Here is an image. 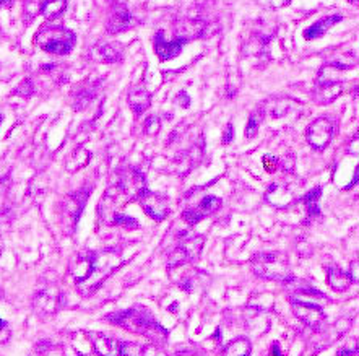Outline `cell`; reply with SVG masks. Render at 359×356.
<instances>
[{
    "label": "cell",
    "mask_w": 359,
    "mask_h": 356,
    "mask_svg": "<svg viewBox=\"0 0 359 356\" xmlns=\"http://www.w3.org/2000/svg\"><path fill=\"white\" fill-rule=\"evenodd\" d=\"M106 319L109 322L116 324V326L124 327L125 330L147 337V339L156 341V344L165 341L167 337V332L142 306H135L132 309H127V311L109 314V316H106Z\"/></svg>",
    "instance_id": "obj_1"
},
{
    "label": "cell",
    "mask_w": 359,
    "mask_h": 356,
    "mask_svg": "<svg viewBox=\"0 0 359 356\" xmlns=\"http://www.w3.org/2000/svg\"><path fill=\"white\" fill-rule=\"evenodd\" d=\"M122 265V257L118 251H100L93 252V267L91 274L86 280L78 283V291L83 296H90L104 283L107 277L114 274L119 267Z\"/></svg>",
    "instance_id": "obj_2"
},
{
    "label": "cell",
    "mask_w": 359,
    "mask_h": 356,
    "mask_svg": "<svg viewBox=\"0 0 359 356\" xmlns=\"http://www.w3.org/2000/svg\"><path fill=\"white\" fill-rule=\"evenodd\" d=\"M250 267L264 280L290 281L293 279L290 261L282 252H260L252 257Z\"/></svg>",
    "instance_id": "obj_3"
},
{
    "label": "cell",
    "mask_w": 359,
    "mask_h": 356,
    "mask_svg": "<svg viewBox=\"0 0 359 356\" xmlns=\"http://www.w3.org/2000/svg\"><path fill=\"white\" fill-rule=\"evenodd\" d=\"M36 44L49 54H68L75 46V35L64 26L48 25L38 31Z\"/></svg>",
    "instance_id": "obj_4"
},
{
    "label": "cell",
    "mask_w": 359,
    "mask_h": 356,
    "mask_svg": "<svg viewBox=\"0 0 359 356\" xmlns=\"http://www.w3.org/2000/svg\"><path fill=\"white\" fill-rule=\"evenodd\" d=\"M203 244H205L203 236H192V238L184 239V241L169 254L167 267H169V269H174V267H181L184 265V263H189L195 261V259H199L200 252H202L203 249Z\"/></svg>",
    "instance_id": "obj_5"
},
{
    "label": "cell",
    "mask_w": 359,
    "mask_h": 356,
    "mask_svg": "<svg viewBox=\"0 0 359 356\" xmlns=\"http://www.w3.org/2000/svg\"><path fill=\"white\" fill-rule=\"evenodd\" d=\"M335 133L333 121L329 118H319L315 121L311 122V126L306 131V138L309 142V145L314 150H325L329 147V143L332 142Z\"/></svg>",
    "instance_id": "obj_6"
},
{
    "label": "cell",
    "mask_w": 359,
    "mask_h": 356,
    "mask_svg": "<svg viewBox=\"0 0 359 356\" xmlns=\"http://www.w3.org/2000/svg\"><path fill=\"white\" fill-rule=\"evenodd\" d=\"M33 309L41 317H50L60 309L62 304V294L55 288H44L33 296Z\"/></svg>",
    "instance_id": "obj_7"
},
{
    "label": "cell",
    "mask_w": 359,
    "mask_h": 356,
    "mask_svg": "<svg viewBox=\"0 0 359 356\" xmlns=\"http://www.w3.org/2000/svg\"><path fill=\"white\" fill-rule=\"evenodd\" d=\"M290 299H291L293 312L296 314V317L300 319L301 322H304L306 326L312 327V329H319L320 324L325 321V312L322 311L319 304L302 301V299L295 298V296H291Z\"/></svg>",
    "instance_id": "obj_8"
},
{
    "label": "cell",
    "mask_w": 359,
    "mask_h": 356,
    "mask_svg": "<svg viewBox=\"0 0 359 356\" xmlns=\"http://www.w3.org/2000/svg\"><path fill=\"white\" fill-rule=\"evenodd\" d=\"M137 200L140 202V205L143 207L145 214L153 220L163 221L167 216V214H169V203H167L166 197H163L156 192L148 191V189L140 194Z\"/></svg>",
    "instance_id": "obj_9"
},
{
    "label": "cell",
    "mask_w": 359,
    "mask_h": 356,
    "mask_svg": "<svg viewBox=\"0 0 359 356\" xmlns=\"http://www.w3.org/2000/svg\"><path fill=\"white\" fill-rule=\"evenodd\" d=\"M109 3L113 10H111L109 21H107V33L118 35L129 30V28H132L134 17L130 15L124 0H109Z\"/></svg>",
    "instance_id": "obj_10"
},
{
    "label": "cell",
    "mask_w": 359,
    "mask_h": 356,
    "mask_svg": "<svg viewBox=\"0 0 359 356\" xmlns=\"http://www.w3.org/2000/svg\"><path fill=\"white\" fill-rule=\"evenodd\" d=\"M119 189L122 191L129 198H137L143 191H147V181L140 171L129 168L124 169L119 176Z\"/></svg>",
    "instance_id": "obj_11"
},
{
    "label": "cell",
    "mask_w": 359,
    "mask_h": 356,
    "mask_svg": "<svg viewBox=\"0 0 359 356\" xmlns=\"http://www.w3.org/2000/svg\"><path fill=\"white\" fill-rule=\"evenodd\" d=\"M221 203L223 202H221L220 197L207 196V197H203L202 200H200L197 207L185 210L183 214V218L187 221L190 226H194V225H197L199 221H202L203 218H207V216L214 214L217 210H220Z\"/></svg>",
    "instance_id": "obj_12"
},
{
    "label": "cell",
    "mask_w": 359,
    "mask_h": 356,
    "mask_svg": "<svg viewBox=\"0 0 359 356\" xmlns=\"http://www.w3.org/2000/svg\"><path fill=\"white\" fill-rule=\"evenodd\" d=\"M268 203H272L277 209H286L297 200L296 187H291L290 184H272L265 194Z\"/></svg>",
    "instance_id": "obj_13"
},
{
    "label": "cell",
    "mask_w": 359,
    "mask_h": 356,
    "mask_svg": "<svg viewBox=\"0 0 359 356\" xmlns=\"http://www.w3.org/2000/svg\"><path fill=\"white\" fill-rule=\"evenodd\" d=\"M185 43H187V41H184L181 38H174L172 41H167V39H165V33L160 31V33H156V36H155V50L161 61H169V59L177 57V55L181 54V50H183Z\"/></svg>",
    "instance_id": "obj_14"
},
{
    "label": "cell",
    "mask_w": 359,
    "mask_h": 356,
    "mask_svg": "<svg viewBox=\"0 0 359 356\" xmlns=\"http://www.w3.org/2000/svg\"><path fill=\"white\" fill-rule=\"evenodd\" d=\"M91 267H93V254L82 252L78 254L72 262H70L68 272L77 283H82V281L86 280L88 275L91 274Z\"/></svg>",
    "instance_id": "obj_15"
},
{
    "label": "cell",
    "mask_w": 359,
    "mask_h": 356,
    "mask_svg": "<svg viewBox=\"0 0 359 356\" xmlns=\"http://www.w3.org/2000/svg\"><path fill=\"white\" fill-rule=\"evenodd\" d=\"M93 350L98 356H119L120 341L113 337H107L104 334H93L90 335Z\"/></svg>",
    "instance_id": "obj_16"
},
{
    "label": "cell",
    "mask_w": 359,
    "mask_h": 356,
    "mask_svg": "<svg viewBox=\"0 0 359 356\" xmlns=\"http://www.w3.org/2000/svg\"><path fill=\"white\" fill-rule=\"evenodd\" d=\"M88 198V192H77L67 197V200L64 203V215L68 216V221H72V225L75 226L78 218H80L83 207H85Z\"/></svg>",
    "instance_id": "obj_17"
},
{
    "label": "cell",
    "mask_w": 359,
    "mask_h": 356,
    "mask_svg": "<svg viewBox=\"0 0 359 356\" xmlns=\"http://www.w3.org/2000/svg\"><path fill=\"white\" fill-rule=\"evenodd\" d=\"M127 100H129L130 108H132V111L137 115L145 113V111L150 108V104H151V95L148 93L145 88H132Z\"/></svg>",
    "instance_id": "obj_18"
},
{
    "label": "cell",
    "mask_w": 359,
    "mask_h": 356,
    "mask_svg": "<svg viewBox=\"0 0 359 356\" xmlns=\"http://www.w3.org/2000/svg\"><path fill=\"white\" fill-rule=\"evenodd\" d=\"M338 21H342V17L340 15H332V17H327V18H322V20L315 21L314 25L307 28L304 31V38L306 39H319L324 36L327 31L332 28L333 25H337Z\"/></svg>",
    "instance_id": "obj_19"
},
{
    "label": "cell",
    "mask_w": 359,
    "mask_h": 356,
    "mask_svg": "<svg viewBox=\"0 0 359 356\" xmlns=\"http://www.w3.org/2000/svg\"><path fill=\"white\" fill-rule=\"evenodd\" d=\"M327 281L335 291H347L353 285L351 275L342 269H337V267H330L327 270Z\"/></svg>",
    "instance_id": "obj_20"
},
{
    "label": "cell",
    "mask_w": 359,
    "mask_h": 356,
    "mask_svg": "<svg viewBox=\"0 0 359 356\" xmlns=\"http://www.w3.org/2000/svg\"><path fill=\"white\" fill-rule=\"evenodd\" d=\"M90 160H91L90 151H88L86 148L78 147L77 150H73L72 155L67 158V171L68 173H77V171L85 168V166L90 163Z\"/></svg>",
    "instance_id": "obj_21"
},
{
    "label": "cell",
    "mask_w": 359,
    "mask_h": 356,
    "mask_svg": "<svg viewBox=\"0 0 359 356\" xmlns=\"http://www.w3.org/2000/svg\"><path fill=\"white\" fill-rule=\"evenodd\" d=\"M65 8H67V0H44V2L41 3L39 12L41 15L48 18V20H54V18L62 15Z\"/></svg>",
    "instance_id": "obj_22"
},
{
    "label": "cell",
    "mask_w": 359,
    "mask_h": 356,
    "mask_svg": "<svg viewBox=\"0 0 359 356\" xmlns=\"http://www.w3.org/2000/svg\"><path fill=\"white\" fill-rule=\"evenodd\" d=\"M250 353H252V344H250V340L241 337V339H236L231 344H228L225 351H223V356H250Z\"/></svg>",
    "instance_id": "obj_23"
},
{
    "label": "cell",
    "mask_w": 359,
    "mask_h": 356,
    "mask_svg": "<svg viewBox=\"0 0 359 356\" xmlns=\"http://www.w3.org/2000/svg\"><path fill=\"white\" fill-rule=\"evenodd\" d=\"M342 93V85H332V86H315L314 100L319 104H329Z\"/></svg>",
    "instance_id": "obj_24"
},
{
    "label": "cell",
    "mask_w": 359,
    "mask_h": 356,
    "mask_svg": "<svg viewBox=\"0 0 359 356\" xmlns=\"http://www.w3.org/2000/svg\"><path fill=\"white\" fill-rule=\"evenodd\" d=\"M98 54H100L101 61L107 62V64L119 62L120 59H122V49H120L118 44H104V46H101L100 50H98Z\"/></svg>",
    "instance_id": "obj_25"
},
{
    "label": "cell",
    "mask_w": 359,
    "mask_h": 356,
    "mask_svg": "<svg viewBox=\"0 0 359 356\" xmlns=\"http://www.w3.org/2000/svg\"><path fill=\"white\" fill-rule=\"evenodd\" d=\"M320 196H322V189L315 187V189H312L311 192H307L304 197H302V202H304L307 214H309L311 216H315V215L320 214V210H319Z\"/></svg>",
    "instance_id": "obj_26"
},
{
    "label": "cell",
    "mask_w": 359,
    "mask_h": 356,
    "mask_svg": "<svg viewBox=\"0 0 359 356\" xmlns=\"http://www.w3.org/2000/svg\"><path fill=\"white\" fill-rule=\"evenodd\" d=\"M147 348L135 341H120L119 356H145Z\"/></svg>",
    "instance_id": "obj_27"
},
{
    "label": "cell",
    "mask_w": 359,
    "mask_h": 356,
    "mask_svg": "<svg viewBox=\"0 0 359 356\" xmlns=\"http://www.w3.org/2000/svg\"><path fill=\"white\" fill-rule=\"evenodd\" d=\"M288 111H290V104H288V101L278 100L277 104H273L272 108L268 109V113L272 114L273 118H283L284 114H288Z\"/></svg>",
    "instance_id": "obj_28"
},
{
    "label": "cell",
    "mask_w": 359,
    "mask_h": 356,
    "mask_svg": "<svg viewBox=\"0 0 359 356\" xmlns=\"http://www.w3.org/2000/svg\"><path fill=\"white\" fill-rule=\"evenodd\" d=\"M259 126H260V118L257 115V113H254L249 118V124H247V129H246V137L247 138L255 137V133L259 131Z\"/></svg>",
    "instance_id": "obj_29"
},
{
    "label": "cell",
    "mask_w": 359,
    "mask_h": 356,
    "mask_svg": "<svg viewBox=\"0 0 359 356\" xmlns=\"http://www.w3.org/2000/svg\"><path fill=\"white\" fill-rule=\"evenodd\" d=\"M160 129H161V121L156 118V115H151V118L147 119L145 132L148 135H156V133L160 132Z\"/></svg>",
    "instance_id": "obj_30"
},
{
    "label": "cell",
    "mask_w": 359,
    "mask_h": 356,
    "mask_svg": "<svg viewBox=\"0 0 359 356\" xmlns=\"http://www.w3.org/2000/svg\"><path fill=\"white\" fill-rule=\"evenodd\" d=\"M114 223L120 225V226H127V228H138L137 220L130 218V216H125V215H116Z\"/></svg>",
    "instance_id": "obj_31"
},
{
    "label": "cell",
    "mask_w": 359,
    "mask_h": 356,
    "mask_svg": "<svg viewBox=\"0 0 359 356\" xmlns=\"http://www.w3.org/2000/svg\"><path fill=\"white\" fill-rule=\"evenodd\" d=\"M43 356H67L62 346L59 345H43Z\"/></svg>",
    "instance_id": "obj_32"
},
{
    "label": "cell",
    "mask_w": 359,
    "mask_h": 356,
    "mask_svg": "<svg viewBox=\"0 0 359 356\" xmlns=\"http://www.w3.org/2000/svg\"><path fill=\"white\" fill-rule=\"evenodd\" d=\"M8 339H10V329H8L7 322L0 319V345L7 344Z\"/></svg>",
    "instance_id": "obj_33"
},
{
    "label": "cell",
    "mask_w": 359,
    "mask_h": 356,
    "mask_svg": "<svg viewBox=\"0 0 359 356\" xmlns=\"http://www.w3.org/2000/svg\"><path fill=\"white\" fill-rule=\"evenodd\" d=\"M232 135H234V131H232V124L230 122L226 126V131L223 133V143H231Z\"/></svg>",
    "instance_id": "obj_34"
},
{
    "label": "cell",
    "mask_w": 359,
    "mask_h": 356,
    "mask_svg": "<svg viewBox=\"0 0 359 356\" xmlns=\"http://www.w3.org/2000/svg\"><path fill=\"white\" fill-rule=\"evenodd\" d=\"M264 165L267 166L268 171H273L275 168H277L278 161L275 160V158H272V156H265V158H264Z\"/></svg>",
    "instance_id": "obj_35"
},
{
    "label": "cell",
    "mask_w": 359,
    "mask_h": 356,
    "mask_svg": "<svg viewBox=\"0 0 359 356\" xmlns=\"http://www.w3.org/2000/svg\"><path fill=\"white\" fill-rule=\"evenodd\" d=\"M351 279H353V283H358V261H354L351 263Z\"/></svg>",
    "instance_id": "obj_36"
},
{
    "label": "cell",
    "mask_w": 359,
    "mask_h": 356,
    "mask_svg": "<svg viewBox=\"0 0 359 356\" xmlns=\"http://www.w3.org/2000/svg\"><path fill=\"white\" fill-rule=\"evenodd\" d=\"M181 100H183V104H181L183 108H187V106L190 104V98L185 93H181L179 96H177V101H181Z\"/></svg>",
    "instance_id": "obj_37"
},
{
    "label": "cell",
    "mask_w": 359,
    "mask_h": 356,
    "mask_svg": "<svg viewBox=\"0 0 359 356\" xmlns=\"http://www.w3.org/2000/svg\"><path fill=\"white\" fill-rule=\"evenodd\" d=\"M356 348L354 350H340L338 351V356H356Z\"/></svg>",
    "instance_id": "obj_38"
},
{
    "label": "cell",
    "mask_w": 359,
    "mask_h": 356,
    "mask_svg": "<svg viewBox=\"0 0 359 356\" xmlns=\"http://www.w3.org/2000/svg\"><path fill=\"white\" fill-rule=\"evenodd\" d=\"M13 6V0H0V7H12Z\"/></svg>",
    "instance_id": "obj_39"
},
{
    "label": "cell",
    "mask_w": 359,
    "mask_h": 356,
    "mask_svg": "<svg viewBox=\"0 0 359 356\" xmlns=\"http://www.w3.org/2000/svg\"><path fill=\"white\" fill-rule=\"evenodd\" d=\"M272 356H282V353H279L278 345H273V348H272Z\"/></svg>",
    "instance_id": "obj_40"
},
{
    "label": "cell",
    "mask_w": 359,
    "mask_h": 356,
    "mask_svg": "<svg viewBox=\"0 0 359 356\" xmlns=\"http://www.w3.org/2000/svg\"><path fill=\"white\" fill-rule=\"evenodd\" d=\"M78 356H98V355L95 353V355H78Z\"/></svg>",
    "instance_id": "obj_41"
},
{
    "label": "cell",
    "mask_w": 359,
    "mask_h": 356,
    "mask_svg": "<svg viewBox=\"0 0 359 356\" xmlns=\"http://www.w3.org/2000/svg\"><path fill=\"white\" fill-rule=\"evenodd\" d=\"M348 2H351V3H356V2H358V0H348Z\"/></svg>",
    "instance_id": "obj_42"
},
{
    "label": "cell",
    "mask_w": 359,
    "mask_h": 356,
    "mask_svg": "<svg viewBox=\"0 0 359 356\" xmlns=\"http://www.w3.org/2000/svg\"><path fill=\"white\" fill-rule=\"evenodd\" d=\"M2 296H3V293H2V288H0V299H2Z\"/></svg>",
    "instance_id": "obj_43"
},
{
    "label": "cell",
    "mask_w": 359,
    "mask_h": 356,
    "mask_svg": "<svg viewBox=\"0 0 359 356\" xmlns=\"http://www.w3.org/2000/svg\"><path fill=\"white\" fill-rule=\"evenodd\" d=\"M0 122H2V115H0Z\"/></svg>",
    "instance_id": "obj_44"
},
{
    "label": "cell",
    "mask_w": 359,
    "mask_h": 356,
    "mask_svg": "<svg viewBox=\"0 0 359 356\" xmlns=\"http://www.w3.org/2000/svg\"><path fill=\"white\" fill-rule=\"evenodd\" d=\"M192 356H202V355H192Z\"/></svg>",
    "instance_id": "obj_45"
}]
</instances>
